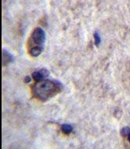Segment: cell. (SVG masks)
<instances>
[{"mask_svg": "<svg viewBox=\"0 0 130 149\" xmlns=\"http://www.w3.org/2000/svg\"><path fill=\"white\" fill-rule=\"evenodd\" d=\"M63 85L61 82L52 80H43L37 82L33 87V94L35 98L41 101H47L61 92Z\"/></svg>", "mask_w": 130, "mask_h": 149, "instance_id": "6da1fadb", "label": "cell"}, {"mask_svg": "<svg viewBox=\"0 0 130 149\" xmlns=\"http://www.w3.org/2000/svg\"><path fill=\"white\" fill-rule=\"evenodd\" d=\"M30 39L32 41V43L35 44V46L42 47L45 41V33L41 27H37L32 32Z\"/></svg>", "mask_w": 130, "mask_h": 149, "instance_id": "7a4b0ae2", "label": "cell"}, {"mask_svg": "<svg viewBox=\"0 0 130 149\" xmlns=\"http://www.w3.org/2000/svg\"><path fill=\"white\" fill-rule=\"evenodd\" d=\"M121 135L125 141L126 149H130V128L129 127H123L121 130Z\"/></svg>", "mask_w": 130, "mask_h": 149, "instance_id": "3957f363", "label": "cell"}, {"mask_svg": "<svg viewBox=\"0 0 130 149\" xmlns=\"http://www.w3.org/2000/svg\"><path fill=\"white\" fill-rule=\"evenodd\" d=\"M48 76V71L45 70V69L41 70L39 71H35V73L32 74L33 79L37 82L43 81L44 77H46Z\"/></svg>", "mask_w": 130, "mask_h": 149, "instance_id": "277c9868", "label": "cell"}, {"mask_svg": "<svg viewBox=\"0 0 130 149\" xmlns=\"http://www.w3.org/2000/svg\"><path fill=\"white\" fill-rule=\"evenodd\" d=\"M42 49H43V48L40 46L32 47L31 49H30V55H31L32 56L37 57L39 56L40 54L41 53Z\"/></svg>", "mask_w": 130, "mask_h": 149, "instance_id": "5b68a950", "label": "cell"}, {"mask_svg": "<svg viewBox=\"0 0 130 149\" xmlns=\"http://www.w3.org/2000/svg\"><path fill=\"white\" fill-rule=\"evenodd\" d=\"M12 60H13V58H12V56H11L9 52H6L5 50H3V64L5 65V63H9L10 62H12Z\"/></svg>", "mask_w": 130, "mask_h": 149, "instance_id": "8992f818", "label": "cell"}, {"mask_svg": "<svg viewBox=\"0 0 130 149\" xmlns=\"http://www.w3.org/2000/svg\"><path fill=\"white\" fill-rule=\"evenodd\" d=\"M61 130L64 134H69L73 131V127L70 124L65 123L61 126Z\"/></svg>", "mask_w": 130, "mask_h": 149, "instance_id": "52a82bcc", "label": "cell"}, {"mask_svg": "<svg viewBox=\"0 0 130 149\" xmlns=\"http://www.w3.org/2000/svg\"><path fill=\"white\" fill-rule=\"evenodd\" d=\"M93 37H94V43L97 46H98L99 45L101 44V38L98 32H95L94 34H93Z\"/></svg>", "mask_w": 130, "mask_h": 149, "instance_id": "ba28073f", "label": "cell"}]
</instances>
